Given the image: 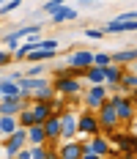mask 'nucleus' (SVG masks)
Segmentation results:
<instances>
[{"label":"nucleus","instance_id":"22","mask_svg":"<svg viewBox=\"0 0 137 159\" xmlns=\"http://www.w3.org/2000/svg\"><path fill=\"white\" fill-rule=\"evenodd\" d=\"M3 41H6L8 52H16V49H19V41H22V36H19V30H11V33L3 36Z\"/></svg>","mask_w":137,"mask_h":159},{"label":"nucleus","instance_id":"28","mask_svg":"<svg viewBox=\"0 0 137 159\" xmlns=\"http://www.w3.org/2000/svg\"><path fill=\"white\" fill-rule=\"evenodd\" d=\"M93 63H96V66H112V55H107V52H99V55L93 58Z\"/></svg>","mask_w":137,"mask_h":159},{"label":"nucleus","instance_id":"10","mask_svg":"<svg viewBox=\"0 0 137 159\" xmlns=\"http://www.w3.org/2000/svg\"><path fill=\"white\" fill-rule=\"evenodd\" d=\"M82 151H93V154H99V157L107 159V154H112V145H110V140H107V137L96 134L88 145H82Z\"/></svg>","mask_w":137,"mask_h":159},{"label":"nucleus","instance_id":"23","mask_svg":"<svg viewBox=\"0 0 137 159\" xmlns=\"http://www.w3.org/2000/svg\"><path fill=\"white\" fill-rule=\"evenodd\" d=\"M16 118H19V126H22V129H28V126H33V124H36V115H33L30 107H25V110L19 112Z\"/></svg>","mask_w":137,"mask_h":159},{"label":"nucleus","instance_id":"5","mask_svg":"<svg viewBox=\"0 0 137 159\" xmlns=\"http://www.w3.org/2000/svg\"><path fill=\"white\" fill-rule=\"evenodd\" d=\"M25 110L22 96H3L0 99V115H19Z\"/></svg>","mask_w":137,"mask_h":159},{"label":"nucleus","instance_id":"4","mask_svg":"<svg viewBox=\"0 0 137 159\" xmlns=\"http://www.w3.org/2000/svg\"><path fill=\"white\" fill-rule=\"evenodd\" d=\"M107 99H110V96H107V88H104V82H102V85L88 88V93H85V104H88V110H99Z\"/></svg>","mask_w":137,"mask_h":159},{"label":"nucleus","instance_id":"17","mask_svg":"<svg viewBox=\"0 0 137 159\" xmlns=\"http://www.w3.org/2000/svg\"><path fill=\"white\" fill-rule=\"evenodd\" d=\"M0 129H3L6 137L14 134L16 129H19V118H16V115H0Z\"/></svg>","mask_w":137,"mask_h":159},{"label":"nucleus","instance_id":"14","mask_svg":"<svg viewBox=\"0 0 137 159\" xmlns=\"http://www.w3.org/2000/svg\"><path fill=\"white\" fill-rule=\"evenodd\" d=\"M58 154H61V159H82V154H85V151H82V143H74V140H69V143L63 145Z\"/></svg>","mask_w":137,"mask_h":159},{"label":"nucleus","instance_id":"35","mask_svg":"<svg viewBox=\"0 0 137 159\" xmlns=\"http://www.w3.org/2000/svg\"><path fill=\"white\" fill-rule=\"evenodd\" d=\"M85 36H88V39H102L104 30H85Z\"/></svg>","mask_w":137,"mask_h":159},{"label":"nucleus","instance_id":"18","mask_svg":"<svg viewBox=\"0 0 137 159\" xmlns=\"http://www.w3.org/2000/svg\"><path fill=\"white\" fill-rule=\"evenodd\" d=\"M0 88H3V96H22L19 82L11 80V77H3V80H0Z\"/></svg>","mask_w":137,"mask_h":159},{"label":"nucleus","instance_id":"24","mask_svg":"<svg viewBox=\"0 0 137 159\" xmlns=\"http://www.w3.org/2000/svg\"><path fill=\"white\" fill-rule=\"evenodd\" d=\"M121 88H123V91H126V88L137 91V74H135V71H129V74H123V77H121Z\"/></svg>","mask_w":137,"mask_h":159},{"label":"nucleus","instance_id":"13","mask_svg":"<svg viewBox=\"0 0 137 159\" xmlns=\"http://www.w3.org/2000/svg\"><path fill=\"white\" fill-rule=\"evenodd\" d=\"M30 110H33V115H36V124H44L47 118L55 112L49 102H33V104H30Z\"/></svg>","mask_w":137,"mask_h":159},{"label":"nucleus","instance_id":"12","mask_svg":"<svg viewBox=\"0 0 137 159\" xmlns=\"http://www.w3.org/2000/svg\"><path fill=\"white\" fill-rule=\"evenodd\" d=\"M49 137H47V129L44 124H33V126H28V143L30 145H44Z\"/></svg>","mask_w":137,"mask_h":159},{"label":"nucleus","instance_id":"7","mask_svg":"<svg viewBox=\"0 0 137 159\" xmlns=\"http://www.w3.org/2000/svg\"><path fill=\"white\" fill-rule=\"evenodd\" d=\"M61 129H63V137L71 140L80 132V118H77L74 112H61Z\"/></svg>","mask_w":137,"mask_h":159},{"label":"nucleus","instance_id":"19","mask_svg":"<svg viewBox=\"0 0 137 159\" xmlns=\"http://www.w3.org/2000/svg\"><path fill=\"white\" fill-rule=\"evenodd\" d=\"M104 69H107V66H96V63H93V66L85 69V77L91 80L93 85H102V82H104Z\"/></svg>","mask_w":137,"mask_h":159},{"label":"nucleus","instance_id":"21","mask_svg":"<svg viewBox=\"0 0 137 159\" xmlns=\"http://www.w3.org/2000/svg\"><path fill=\"white\" fill-rule=\"evenodd\" d=\"M121 77H123V71L118 66H107L104 69V85H121Z\"/></svg>","mask_w":137,"mask_h":159},{"label":"nucleus","instance_id":"33","mask_svg":"<svg viewBox=\"0 0 137 159\" xmlns=\"http://www.w3.org/2000/svg\"><path fill=\"white\" fill-rule=\"evenodd\" d=\"M16 157H19V159H33V145H30V148H22Z\"/></svg>","mask_w":137,"mask_h":159},{"label":"nucleus","instance_id":"39","mask_svg":"<svg viewBox=\"0 0 137 159\" xmlns=\"http://www.w3.org/2000/svg\"><path fill=\"white\" fill-rule=\"evenodd\" d=\"M132 134H135V137H137V121H135V124H132Z\"/></svg>","mask_w":137,"mask_h":159},{"label":"nucleus","instance_id":"41","mask_svg":"<svg viewBox=\"0 0 137 159\" xmlns=\"http://www.w3.org/2000/svg\"><path fill=\"white\" fill-rule=\"evenodd\" d=\"M82 3H85V6H88V3H99V0H82Z\"/></svg>","mask_w":137,"mask_h":159},{"label":"nucleus","instance_id":"25","mask_svg":"<svg viewBox=\"0 0 137 159\" xmlns=\"http://www.w3.org/2000/svg\"><path fill=\"white\" fill-rule=\"evenodd\" d=\"M58 47H61L58 39H39V49H52V52H58Z\"/></svg>","mask_w":137,"mask_h":159},{"label":"nucleus","instance_id":"46","mask_svg":"<svg viewBox=\"0 0 137 159\" xmlns=\"http://www.w3.org/2000/svg\"><path fill=\"white\" fill-rule=\"evenodd\" d=\"M0 6H3V0H0Z\"/></svg>","mask_w":137,"mask_h":159},{"label":"nucleus","instance_id":"6","mask_svg":"<svg viewBox=\"0 0 137 159\" xmlns=\"http://www.w3.org/2000/svg\"><path fill=\"white\" fill-rule=\"evenodd\" d=\"M80 80H74V77H63V74H58V82H55V91L61 96H74V93H80Z\"/></svg>","mask_w":137,"mask_h":159},{"label":"nucleus","instance_id":"43","mask_svg":"<svg viewBox=\"0 0 137 159\" xmlns=\"http://www.w3.org/2000/svg\"><path fill=\"white\" fill-rule=\"evenodd\" d=\"M6 159H19V157H6Z\"/></svg>","mask_w":137,"mask_h":159},{"label":"nucleus","instance_id":"2","mask_svg":"<svg viewBox=\"0 0 137 159\" xmlns=\"http://www.w3.org/2000/svg\"><path fill=\"white\" fill-rule=\"evenodd\" d=\"M25 145H28V129H16L14 134L6 137V145H3L6 148V157H16Z\"/></svg>","mask_w":137,"mask_h":159},{"label":"nucleus","instance_id":"34","mask_svg":"<svg viewBox=\"0 0 137 159\" xmlns=\"http://www.w3.org/2000/svg\"><path fill=\"white\" fill-rule=\"evenodd\" d=\"M11 58H14V52H0V66L11 63Z\"/></svg>","mask_w":137,"mask_h":159},{"label":"nucleus","instance_id":"26","mask_svg":"<svg viewBox=\"0 0 137 159\" xmlns=\"http://www.w3.org/2000/svg\"><path fill=\"white\" fill-rule=\"evenodd\" d=\"M19 30V36L25 39V36H39L41 33V25H25V28H16Z\"/></svg>","mask_w":137,"mask_h":159},{"label":"nucleus","instance_id":"27","mask_svg":"<svg viewBox=\"0 0 137 159\" xmlns=\"http://www.w3.org/2000/svg\"><path fill=\"white\" fill-rule=\"evenodd\" d=\"M19 6H22V0H8V3H3V6H0V16H3V14H11V11H16Z\"/></svg>","mask_w":137,"mask_h":159},{"label":"nucleus","instance_id":"32","mask_svg":"<svg viewBox=\"0 0 137 159\" xmlns=\"http://www.w3.org/2000/svg\"><path fill=\"white\" fill-rule=\"evenodd\" d=\"M41 74H44V66H30L25 71V77H41Z\"/></svg>","mask_w":137,"mask_h":159},{"label":"nucleus","instance_id":"8","mask_svg":"<svg viewBox=\"0 0 137 159\" xmlns=\"http://www.w3.org/2000/svg\"><path fill=\"white\" fill-rule=\"evenodd\" d=\"M99 129H102V124H99V115H93V112L80 115V132H82V134H91V137H96V134H99Z\"/></svg>","mask_w":137,"mask_h":159},{"label":"nucleus","instance_id":"40","mask_svg":"<svg viewBox=\"0 0 137 159\" xmlns=\"http://www.w3.org/2000/svg\"><path fill=\"white\" fill-rule=\"evenodd\" d=\"M132 71H135V74H137V61H135V63H132Z\"/></svg>","mask_w":137,"mask_h":159},{"label":"nucleus","instance_id":"29","mask_svg":"<svg viewBox=\"0 0 137 159\" xmlns=\"http://www.w3.org/2000/svg\"><path fill=\"white\" fill-rule=\"evenodd\" d=\"M63 3H66V0H49V3H44V14H55Z\"/></svg>","mask_w":137,"mask_h":159},{"label":"nucleus","instance_id":"20","mask_svg":"<svg viewBox=\"0 0 137 159\" xmlns=\"http://www.w3.org/2000/svg\"><path fill=\"white\" fill-rule=\"evenodd\" d=\"M137 61V49H121V52H112V63H135Z\"/></svg>","mask_w":137,"mask_h":159},{"label":"nucleus","instance_id":"3","mask_svg":"<svg viewBox=\"0 0 137 159\" xmlns=\"http://www.w3.org/2000/svg\"><path fill=\"white\" fill-rule=\"evenodd\" d=\"M110 102L115 104V110H118V118H121V124H129L132 118H135V102L132 99H123V96H110Z\"/></svg>","mask_w":137,"mask_h":159},{"label":"nucleus","instance_id":"30","mask_svg":"<svg viewBox=\"0 0 137 159\" xmlns=\"http://www.w3.org/2000/svg\"><path fill=\"white\" fill-rule=\"evenodd\" d=\"M47 157H49V151L44 145H33V159H47Z\"/></svg>","mask_w":137,"mask_h":159},{"label":"nucleus","instance_id":"45","mask_svg":"<svg viewBox=\"0 0 137 159\" xmlns=\"http://www.w3.org/2000/svg\"><path fill=\"white\" fill-rule=\"evenodd\" d=\"M135 154H137V143H135Z\"/></svg>","mask_w":137,"mask_h":159},{"label":"nucleus","instance_id":"37","mask_svg":"<svg viewBox=\"0 0 137 159\" xmlns=\"http://www.w3.org/2000/svg\"><path fill=\"white\" fill-rule=\"evenodd\" d=\"M121 159H137V154H135V151H123Z\"/></svg>","mask_w":137,"mask_h":159},{"label":"nucleus","instance_id":"44","mask_svg":"<svg viewBox=\"0 0 137 159\" xmlns=\"http://www.w3.org/2000/svg\"><path fill=\"white\" fill-rule=\"evenodd\" d=\"M0 137H6V134H3V129H0Z\"/></svg>","mask_w":137,"mask_h":159},{"label":"nucleus","instance_id":"16","mask_svg":"<svg viewBox=\"0 0 137 159\" xmlns=\"http://www.w3.org/2000/svg\"><path fill=\"white\" fill-rule=\"evenodd\" d=\"M69 19H77V8H71V6H61V8L52 14V22H55V25L69 22Z\"/></svg>","mask_w":137,"mask_h":159},{"label":"nucleus","instance_id":"36","mask_svg":"<svg viewBox=\"0 0 137 159\" xmlns=\"http://www.w3.org/2000/svg\"><path fill=\"white\" fill-rule=\"evenodd\" d=\"M82 159H104V157H99V154H93V151H85V154H82Z\"/></svg>","mask_w":137,"mask_h":159},{"label":"nucleus","instance_id":"1","mask_svg":"<svg viewBox=\"0 0 137 159\" xmlns=\"http://www.w3.org/2000/svg\"><path fill=\"white\" fill-rule=\"evenodd\" d=\"M99 124H102V129H107V132H115V126L121 124V118H118V110H115V104L107 99L104 104L99 107Z\"/></svg>","mask_w":137,"mask_h":159},{"label":"nucleus","instance_id":"31","mask_svg":"<svg viewBox=\"0 0 137 159\" xmlns=\"http://www.w3.org/2000/svg\"><path fill=\"white\" fill-rule=\"evenodd\" d=\"M115 19H118V22H135V19H137V11H126V14H118Z\"/></svg>","mask_w":137,"mask_h":159},{"label":"nucleus","instance_id":"15","mask_svg":"<svg viewBox=\"0 0 137 159\" xmlns=\"http://www.w3.org/2000/svg\"><path fill=\"white\" fill-rule=\"evenodd\" d=\"M55 93H58V91H55V85H49V82L44 80V82L33 91V102H52V96H55Z\"/></svg>","mask_w":137,"mask_h":159},{"label":"nucleus","instance_id":"11","mask_svg":"<svg viewBox=\"0 0 137 159\" xmlns=\"http://www.w3.org/2000/svg\"><path fill=\"white\" fill-rule=\"evenodd\" d=\"M44 129H47V137H49V140H58V137H63V129H61V112H52V115L44 121Z\"/></svg>","mask_w":137,"mask_h":159},{"label":"nucleus","instance_id":"9","mask_svg":"<svg viewBox=\"0 0 137 159\" xmlns=\"http://www.w3.org/2000/svg\"><path fill=\"white\" fill-rule=\"evenodd\" d=\"M93 52H88V49H80V52H71L69 55V61L66 63L71 66V69H88V66H93Z\"/></svg>","mask_w":137,"mask_h":159},{"label":"nucleus","instance_id":"42","mask_svg":"<svg viewBox=\"0 0 137 159\" xmlns=\"http://www.w3.org/2000/svg\"><path fill=\"white\" fill-rule=\"evenodd\" d=\"M3 154H6V148H0V159H3Z\"/></svg>","mask_w":137,"mask_h":159},{"label":"nucleus","instance_id":"38","mask_svg":"<svg viewBox=\"0 0 137 159\" xmlns=\"http://www.w3.org/2000/svg\"><path fill=\"white\" fill-rule=\"evenodd\" d=\"M47 159H61V154H58V151H49V157Z\"/></svg>","mask_w":137,"mask_h":159}]
</instances>
